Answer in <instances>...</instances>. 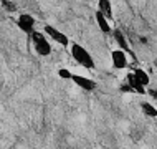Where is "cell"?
Instances as JSON below:
<instances>
[{
  "label": "cell",
  "instance_id": "cell-4",
  "mask_svg": "<svg viewBox=\"0 0 157 149\" xmlns=\"http://www.w3.org/2000/svg\"><path fill=\"white\" fill-rule=\"evenodd\" d=\"M17 25H18V28L22 30V32L25 33H32L35 32V18H33L32 15H28V14H22L18 17V20H17Z\"/></svg>",
  "mask_w": 157,
  "mask_h": 149
},
{
  "label": "cell",
  "instance_id": "cell-13",
  "mask_svg": "<svg viewBox=\"0 0 157 149\" xmlns=\"http://www.w3.org/2000/svg\"><path fill=\"white\" fill-rule=\"evenodd\" d=\"M58 76L63 80H71L73 78V73H71L70 70H66V68H60V70H58Z\"/></svg>",
  "mask_w": 157,
  "mask_h": 149
},
{
  "label": "cell",
  "instance_id": "cell-16",
  "mask_svg": "<svg viewBox=\"0 0 157 149\" xmlns=\"http://www.w3.org/2000/svg\"><path fill=\"white\" fill-rule=\"evenodd\" d=\"M154 66H155V68H157V60H155V61H154Z\"/></svg>",
  "mask_w": 157,
  "mask_h": 149
},
{
  "label": "cell",
  "instance_id": "cell-12",
  "mask_svg": "<svg viewBox=\"0 0 157 149\" xmlns=\"http://www.w3.org/2000/svg\"><path fill=\"white\" fill-rule=\"evenodd\" d=\"M141 108H142V113L146 114V116H149V118H157V108L154 104H151V103H142L141 104Z\"/></svg>",
  "mask_w": 157,
  "mask_h": 149
},
{
  "label": "cell",
  "instance_id": "cell-15",
  "mask_svg": "<svg viewBox=\"0 0 157 149\" xmlns=\"http://www.w3.org/2000/svg\"><path fill=\"white\" fill-rule=\"evenodd\" d=\"M151 95L154 96V98H157V93H155V91H151Z\"/></svg>",
  "mask_w": 157,
  "mask_h": 149
},
{
  "label": "cell",
  "instance_id": "cell-7",
  "mask_svg": "<svg viewBox=\"0 0 157 149\" xmlns=\"http://www.w3.org/2000/svg\"><path fill=\"white\" fill-rule=\"evenodd\" d=\"M113 35H114V40H116V43L117 46L122 50V52H126V53H131L132 55V52H131V48H129V43H127V40H126V37H124V33L121 32V30H114L113 32Z\"/></svg>",
  "mask_w": 157,
  "mask_h": 149
},
{
  "label": "cell",
  "instance_id": "cell-11",
  "mask_svg": "<svg viewBox=\"0 0 157 149\" xmlns=\"http://www.w3.org/2000/svg\"><path fill=\"white\" fill-rule=\"evenodd\" d=\"M132 73H134V76H136V80H137V81L141 83L144 88H146V86H149L151 78H149V75H147L146 71L142 70V68H137V70H134Z\"/></svg>",
  "mask_w": 157,
  "mask_h": 149
},
{
  "label": "cell",
  "instance_id": "cell-1",
  "mask_svg": "<svg viewBox=\"0 0 157 149\" xmlns=\"http://www.w3.org/2000/svg\"><path fill=\"white\" fill-rule=\"evenodd\" d=\"M71 57L78 61V65L88 68V70H93V68H94V61H93L91 55L88 53V50L83 48L81 45H78V43L71 45Z\"/></svg>",
  "mask_w": 157,
  "mask_h": 149
},
{
  "label": "cell",
  "instance_id": "cell-2",
  "mask_svg": "<svg viewBox=\"0 0 157 149\" xmlns=\"http://www.w3.org/2000/svg\"><path fill=\"white\" fill-rule=\"evenodd\" d=\"M32 40H33V48L40 57H48L52 53V45L48 43V40L45 38L43 33L40 32H33L32 33Z\"/></svg>",
  "mask_w": 157,
  "mask_h": 149
},
{
  "label": "cell",
  "instance_id": "cell-14",
  "mask_svg": "<svg viewBox=\"0 0 157 149\" xmlns=\"http://www.w3.org/2000/svg\"><path fill=\"white\" fill-rule=\"evenodd\" d=\"M3 5L7 7V10H8V12H13V10H15V7L12 5V3H8V2H3Z\"/></svg>",
  "mask_w": 157,
  "mask_h": 149
},
{
  "label": "cell",
  "instance_id": "cell-9",
  "mask_svg": "<svg viewBox=\"0 0 157 149\" xmlns=\"http://www.w3.org/2000/svg\"><path fill=\"white\" fill-rule=\"evenodd\" d=\"M98 10L103 14L106 18H111L113 17V5H111V0H98Z\"/></svg>",
  "mask_w": 157,
  "mask_h": 149
},
{
  "label": "cell",
  "instance_id": "cell-10",
  "mask_svg": "<svg viewBox=\"0 0 157 149\" xmlns=\"http://www.w3.org/2000/svg\"><path fill=\"white\" fill-rule=\"evenodd\" d=\"M96 22H98V27H99V30L103 33H111V25H109L108 18L99 10H96Z\"/></svg>",
  "mask_w": 157,
  "mask_h": 149
},
{
  "label": "cell",
  "instance_id": "cell-6",
  "mask_svg": "<svg viewBox=\"0 0 157 149\" xmlns=\"http://www.w3.org/2000/svg\"><path fill=\"white\" fill-rule=\"evenodd\" d=\"M71 80L75 81V84H78V88H83V89H86V91H93V89L96 88V81H93L91 78H86V76H83V75H73Z\"/></svg>",
  "mask_w": 157,
  "mask_h": 149
},
{
  "label": "cell",
  "instance_id": "cell-8",
  "mask_svg": "<svg viewBox=\"0 0 157 149\" xmlns=\"http://www.w3.org/2000/svg\"><path fill=\"white\" fill-rule=\"evenodd\" d=\"M126 80H127V83H129V88H131V91L137 93V95H146V88H144L142 84L139 83L137 80H136L134 73H127Z\"/></svg>",
  "mask_w": 157,
  "mask_h": 149
},
{
  "label": "cell",
  "instance_id": "cell-3",
  "mask_svg": "<svg viewBox=\"0 0 157 149\" xmlns=\"http://www.w3.org/2000/svg\"><path fill=\"white\" fill-rule=\"evenodd\" d=\"M43 32L48 37H52V40H55L56 43H60L63 46H68V43H70V40H68V37L65 35V33L60 32V30H56L55 27H52V25H45Z\"/></svg>",
  "mask_w": 157,
  "mask_h": 149
},
{
  "label": "cell",
  "instance_id": "cell-5",
  "mask_svg": "<svg viewBox=\"0 0 157 149\" xmlns=\"http://www.w3.org/2000/svg\"><path fill=\"white\" fill-rule=\"evenodd\" d=\"M111 60H113V66L116 68V70H124L127 66V55L126 52H122V50H113L111 52Z\"/></svg>",
  "mask_w": 157,
  "mask_h": 149
}]
</instances>
